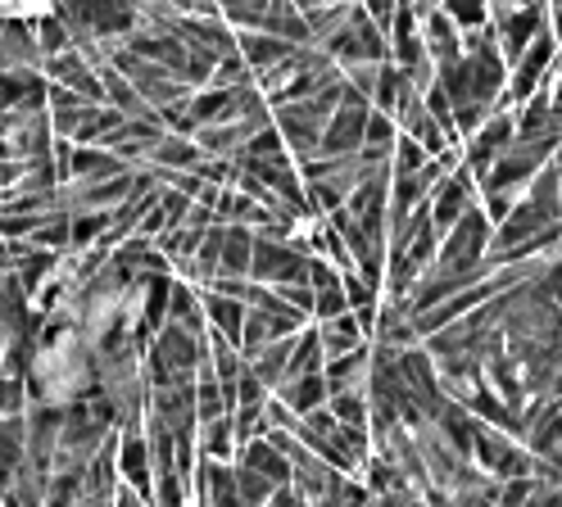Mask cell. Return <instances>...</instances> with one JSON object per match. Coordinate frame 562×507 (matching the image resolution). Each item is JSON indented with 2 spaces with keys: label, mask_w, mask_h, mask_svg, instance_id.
<instances>
[{
  "label": "cell",
  "mask_w": 562,
  "mask_h": 507,
  "mask_svg": "<svg viewBox=\"0 0 562 507\" xmlns=\"http://www.w3.org/2000/svg\"><path fill=\"white\" fill-rule=\"evenodd\" d=\"M513 140H517V109L513 104H499L495 114H490V123L463 145V168L476 181H485L490 172H495V164L513 150Z\"/></svg>",
  "instance_id": "1"
},
{
  "label": "cell",
  "mask_w": 562,
  "mask_h": 507,
  "mask_svg": "<svg viewBox=\"0 0 562 507\" xmlns=\"http://www.w3.org/2000/svg\"><path fill=\"white\" fill-rule=\"evenodd\" d=\"M349 87V82H345ZM368 119H372V100H363L359 91H345L340 109L331 114L327 132H323V150L327 159H345V155H359L368 145Z\"/></svg>",
  "instance_id": "2"
},
{
  "label": "cell",
  "mask_w": 562,
  "mask_h": 507,
  "mask_svg": "<svg viewBox=\"0 0 562 507\" xmlns=\"http://www.w3.org/2000/svg\"><path fill=\"white\" fill-rule=\"evenodd\" d=\"M427 209H431V223H436V232H440V240H445L472 209H481V181H476L468 168H459L453 177L440 181V191L431 195Z\"/></svg>",
  "instance_id": "3"
},
{
  "label": "cell",
  "mask_w": 562,
  "mask_h": 507,
  "mask_svg": "<svg viewBox=\"0 0 562 507\" xmlns=\"http://www.w3.org/2000/svg\"><path fill=\"white\" fill-rule=\"evenodd\" d=\"M553 19H549V5H526V10H508V14H495V23H490V32H495V42L508 59V68L536 46V36L549 32Z\"/></svg>",
  "instance_id": "4"
},
{
  "label": "cell",
  "mask_w": 562,
  "mask_h": 507,
  "mask_svg": "<svg viewBox=\"0 0 562 507\" xmlns=\"http://www.w3.org/2000/svg\"><path fill=\"white\" fill-rule=\"evenodd\" d=\"M440 10L459 23L463 32H481V27H490V19H495V14H490V0H445Z\"/></svg>",
  "instance_id": "5"
},
{
  "label": "cell",
  "mask_w": 562,
  "mask_h": 507,
  "mask_svg": "<svg viewBox=\"0 0 562 507\" xmlns=\"http://www.w3.org/2000/svg\"><path fill=\"white\" fill-rule=\"evenodd\" d=\"M431 164V155L422 150V145L413 140V136H404L400 132V140H395V155H391V168H395V177H408V172H422Z\"/></svg>",
  "instance_id": "6"
},
{
  "label": "cell",
  "mask_w": 562,
  "mask_h": 507,
  "mask_svg": "<svg viewBox=\"0 0 562 507\" xmlns=\"http://www.w3.org/2000/svg\"><path fill=\"white\" fill-rule=\"evenodd\" d=\"M526 5H540V0H490V14H508V10H526Z\"/></svg>",
  "instance_id": "7"
},
{
  "label": "cell",
  "mask_w": 562,
  "mask_h": 507,
  "mask_svg": "<svg viewBox=\"0 0 562 507\" xmlns=\"http://www.w3.org/2000/svg\"><path fill=\"white\" fill-rule=\"evenodd\" d=\"M5 27H10V19H0V36H5Z\"/></svg>",
  "instance_id": "8"
},
{
  "label": "cell",
  "mask_w": 562,
  "mask_h": 507,
  "mask_svg": "<svg viewBox=\"0 0 562 507\" xmlns=\"http://www.w3.org/2000/svg\"><path fill=\"white\" fill-rule=\"evenodd\" d=\"M558 187H562V159H558Z\"/></svg>",
  "instance_id": "9"
}]
</instances>
